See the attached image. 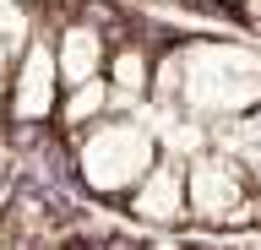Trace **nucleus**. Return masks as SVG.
I'll use <instances>...</instances> for the list:
<instances>
[{"label":"nucleus","instance_id":"nucleus-1","mask_svg":"<svg viewBox=\"0 0 261 250\" xmlns=\"http://www.w3.org/2000/svg\"><path fill=\"white\" fill-rule=\"evenodd\" d=\"M152 103L185 109L201 125H223L261 103V44L245 33H196L158 49Z\"/></svg>","mask_w":261,"mask_h":250},{"label":"nucleus","instance_id":"nucleus-5","mask_svg":"<svg viewBox=\"0 0 261 250\" xmlns=\"http://www.w3.org/2000/svg\"><path fill=\"white\" fill-rule=\"evenodd\" d=\"M44 22H49V33H55V60H60V82L65 87L103 76L114 33H109V22H103L98 6H65V11H55Z\"/></svg>","mask_w":261,"mask_h":250},{"label":"nucleus","instance_id":"nucleus-8","mask_svg":"<svg viewBox=\"0 0 261 250\" xmlns=\"http://www.w3.org/2000/svg\"><path fill=\"white\" fill-rule=\"evenodd\" d=\"M114 109H120V98H114L109 76H93V82H76V87H65L60 109H55V131H60V136H82L87 125H98V120H109Z\"/></svg>","mask_w":261,"mask_h":250},{"label":"nucleus","instance_id":"nucleus-3","mask_svg":"<svg viewBox=\"0 0 261 250\" xmlns=\"http://www.w3.org/2000/svg\"><path fill=\"white\" fill-rule=\"evenodd\" d=\"M185 190H191V223L201 229H250L261 217L250 169L228 147H201L196 158H185Z\"/></svg>","mask_w":261,"mask_h":250},{"label":"nucleus","instance_id":"nucleus-10","mask_svg":"<svg viewBox=\"0 0 261 250\" xmlns=\"http://www.w3.org/2000/svg\"><path fill=\"white\" fill-rule=\"evenodd\" d=\"M0 6H22V11H33V17L44 11V0H0Z\"/></svg>","mask_w":261,"mask_h":250},{"label":"nucleus","instance_id":"nucleus-6","mask_svg":"<svg viewBox=\"0 0 261 250\" xmlns=\"http://www.w3.org/2000/svg\"><path fill=\"white\" fill-rule=\"evenodd\" d=\"M130 212V223H142L147 234H169V229H185L191 223V190H185V158H169L163 152L152 174H147L125 201H120Z\"/></svg>","mask_w":261,"mask_h":250},{"label":"nucleus","instance_id":"nucleus-4","mask_svg":"<svg viewBox=\"0 0 261 250\" xmlns=\"http://www.w3.org/2000/svg\"><path fill=\"white\" fill-rule=\"evenodd\" d=\"M60 98H65V82H60V60H55V33L38 17L28 44L16 49V71H11V87H6V103H0V120L22 136H38L44 125H55Z\"/></svg>","mask_w":261,"mask_h":250},{"label":"nucleus","instance_id":"nucleus-11","mask_svg":"<svg viewBox=\"0 0 261 250\" xmlns=\"http://www.w3.org/2000/svg\"><path fill=\"white\" fill-rule=\"evenodd\" d=\"M174 6H185V0H174Z\"/></svg>","mask_w":261,"mask_h":250},{"label":"nucleus","instance_id":"nucleus-2","mask_svg":"<svg viewBox=\"0 0 261 250\" xmlns=\"http://www.w3.org/2000/svg\"><path fill=\"white\" fill-rule=\"evenodd\" d=\"M158 158H163V142L142 109H114L109 120L71 136V180L93 201H109V207H120L152 174Z\"/></svg>","mask_w":261,"mask_h":250},{"label":"nucleus","instance_id":"nucleus-7","mask_svg":"<svg viewBox=\"0 0 261 250\" xmlns=\"http://www.w3.org/2000/svg\"><path fill=\"white\" fill-rule=\"evenodd\" d=\"M152 71H158V49H152L147 38H114L103 76H109L120 109H142V103H152Z\"/></svg>","mask_w":261,"mask_h":250},{"label":"nucleus","instance_id":"nucleus-9","mask_svg":"<svg viewBox=\"0 0 261 250\" xmlns=\"http://www.w3.org/2000/svg\"><path fill=\"white\" fill-rule=\"evenodd\" d=\"M207 6H218V11H228V17H240V6H250V0H207Z\"/></svg>","mask_w":261,"mask_h":250}]
</instances>
